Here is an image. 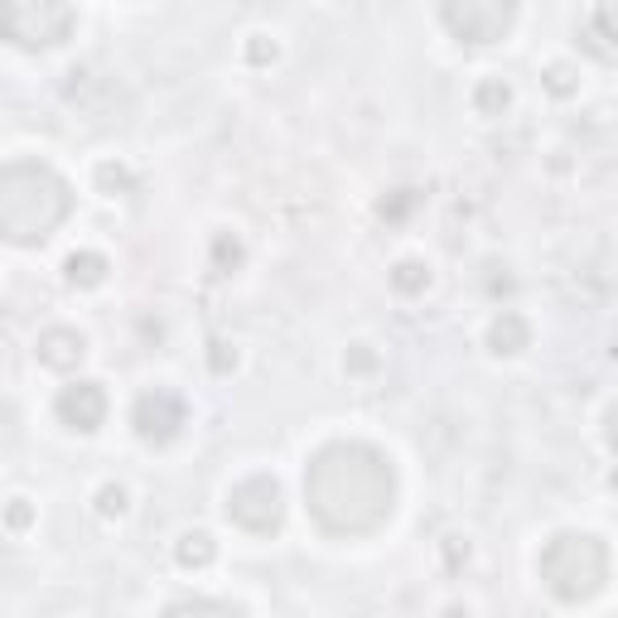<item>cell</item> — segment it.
Wrapping results in <instances>:
<instances>
[{
	"label": "cell",
	"instance_id": "6da1fadb",
	"mask_svg": "<svg viewBox=\"0 0 618 618\" xmlns=\"http://www.w3.org/2000/svg\"><path fill=\"white\" fill-rule=\"evenodd\" d=\"M305 503L329 537H368L396 507V469L372 445H324L305 469Z\"/></svg>",
	"mask_w": 618,
	"mask_h": 618
},
{
	"label": "cell",
	"instance_id": "7a4b0ae2",
	"mask_svg": "<svg viewBox=\"0 0 618 618\" xmlns=\"http://www.w3.org/2000/svg\"><path fill=\"white\" fill-rule=\"evenodd\" d=\"M68 213L72 189L48 165H5V175H0V233L15 247H34V241L54 237Z\"/></svg>",
	"mask_w": 618,
	"mask_h": 618
},
{
	"label": "cell",
	"instance_id": "3957f363",
	"mask_svg": "<svg viewBox=\"0 0 618 618\" xmlns=\"http://www.w3.org/2000/svg\"><path fill=\"white\" fill-rule=\"evenodd\" d=\"M537 571H541V585L561 604H585V599H595L604 589V580H609V551H604V541L589 537V531H561V537L547 541Z\"/></svg>",
	"mask_w": 618,
	"mask_h": 618
},
{
	"label": "cell",
	"instance_id": "277c9868",
	"mask_svg": "<svg viewBox=\"0 0 618 618\" xmlns=\"http://www.w3.org/2000/svg\"><path fill=\"white\" fill-rule=\"evenodd\" d=\"M5 10V40L20 48H58L72 34L68 0H0Z\"/></svg>",
	"mask_w": 618,
	"mask_h": 618
},
{
	"label": "cell",
	"instance_id": "5b68a950",
	"mask_svg": "<svg viewBox=\"0 0 618 618\" xmlns=\"http://www.w3.org/2000/svg\"><path fill=\"white\" fill-rule=\"evenodd\" d=\"M445 30L459 44H498L517 20V0H445L440 5Z\"/></svg>",
	"mask_w": 618,
	"mask_h": 618
},
{
	"label": "cell",
	"instance_id": "8992f818",
	"mask_svg": "<svg viewBox=\"0 0 618 618\" xmlns=\"http://www.w3.org/2000/svg\"><path fill=\"white\" fill-rule=\"evenodd\" d=\"M227 517L241 531H257V537H271L285 523V493L271 474H251L241 479L233 493H227Z\"/></svg>",
	"mask_w": 618,
	"mask_h": 618
},
{
	"label": "cell",
	"instance_id": "52a82bcc",
	"mask_svg": "<svg viewBox=\"0 0 618 618\" xmlns=\"http://www.w3.org/2000/svg\"><path fill=\"white\" fill-rule=\"evenodd\" d=\"M131 426H136L145 445H169L184 430V402H179V392H169V386L145 392L141 402L131 406Z\"/></svg>",
	"mask_w": 618,
	"mask_h": 618
},
{
	"label": "cell",
	"instance_id": "ba28073f",
	"mask_svg": "<svg viewBox=\"0 0 618 618\" xmlns=\"http://www.w3.org/2000/svg\"><path fill=\"white\" fill-rule=\"evenodd\" d=\"M54 411H58V420H64L68 430L92 435L106 420V392H102V382H68L64 392H58Z\"/></svg>",
	"mask_w": 618,
	"mask_h": 618
},
{
	"label": "cell",
	"instance_id": "9c48e42d",
	"mask_svg": "<svg viewBox=\"0 0 618 618\" xmlns=\"http://www.w3.org/2000/svg\"><path fill=\"white\" fill-rule=\"evenodd\" d=\"M34 353H40L44 368L68 372V368H78L82 362V353H88V338H82L78 329H44L40 344H34Z\"/></svg>",
	"mask_w": 618,
	"mask_h": 618
},
{
	"label": "cell",
	"instance_id": "30bf717a",
	"mask_svg": "<svg viewBox=\"0 0 618 618\" xmlns=\"http://www.w3.org/2000/svg\"><path fill=\"white\" fill-rule=\"evenodd\" d=\"M527 338H531V329H527V319H523L517 310H503L498 319L488 324V348H493L498 358H507V353H523Z\"/></svg>",
	"mask_w": 618,
	"mask_h": 618
},
{
	"label": "cell",
	"instance_id": "8fae6325",
	"mask_svg": "<svg viewBox=\"0 0 618 618\" xmlns=\"http://www.w3.org/2000/svg\"><path fill=\"white\" fill-rule=\"evenodd\" d=\"M106 257L102 251H72V257L64 261V276H68V285H82V290H92V285H102L106 281Z\"/></svg>",
	"mask_w": 618,
	"mask_h": 618
},
{
	"label": "cell",
	"instance_id": "7c38bea8",
	"mask_svg": "<svg viewBox=\"0 0 618 618\" xmlns=\"http://www.w3.org/2000/svg\"><path fill=\"white\" fill-rule=\"evenodd\" d=\"M175 555H179V565H184V571H203V565H213L217 547H213L209 531H184V537H179V547H175Z\"/></svg>",
	"mask_w": 618,
	"mask_h": 618
},
{
	"label": "cell",
	"instance_id": "4fadbf2b",
	"mask_svg": "<svg viewBox=\"0 0 618 618\" xmlns=\"http://www.w3.org/2000/svg\"><path fill=\"white\" fill-rule=\"evenodd\" d=\"M507 102H513V88H507L503 78H483V82H479L474 106H479L483 116H503V112H507Z\"/></svg>",
	"mask_w": 618,
	"mask_h": 618
},
{
	"label": "cell",
	"instance_id": "5bb4252c",
	"mask_svg": "<svg viewBox=\"0 0 618 618\" xmlns=\"http://www.w3.org/2000/svg\"><path fill=\"white\" fill-rule=\"evenodd\" d=\"M392 285L402 290V295H420V290L430 285V271H426V261H396V271H392Z\"/></svg>",
	"mask_w": 618,
	"mask_h": 618
},
{
	"label": "cell",
	"instance_id": "9a60e30c",
	"mask_svg": "<svg viewBox=\"0 0 618 618\" xmlns=\"http://www.w3.org/2000/svg\"><path fill=\"white\" fill-rule=\"evenodd\" d=\"M589 30H595L604 44H618V0H599V5H595V20H589Z\"/></svg>",
	"mask_w": 618,
	"mask_h": 618
},
{
	"label": "cell",
	"instance_id": "2e32d148",
	"mask_svg": "<svg viewBox=\"0 0 618 618\" xmlns=\"http://www.w3.org/2000/svg\"><path fill=\"white\" fill-rule=\"evenodd\" d=\"M213 266H217V276H227V271H237L241 266V241L233 233H223L213 241Z\"/></svg>",
	"mask_w": 618,
	"mask_h": 618
},
{
	"label": "cell",
	"instance_id": "e0dca14e",
	"mask_svg": "<svg viewBox=\"0 0 618 618\" xmlns=\"http://www.w3.org/2000/svg\"><path fill=\"white\" fill-rule=\"evenodd\" d=\"M126 513V488H116V483H106V488H97V517H121Z\"/></svg>",
	"mask_w": 618,
	"mask_h": 618
},
{
	"label": "cell",
	"instance_id": "ac0fdd59",
	"mask_svg": "<svg viewBox=\"0 0 618 618\" xmlns=\"http://www.w3.org/2000/svg\"><path fill=\"white\" fill-rule=\"evenodd\" d=\"M169 614H237V604H227V599H175Z\"/></svg>",
	"mask_w": 618,
	"mask_h": 618
},
{
	"label": "cell",
	"instance_id": "d6986e66",
	"mask_svg": "<svg viewBox=\"0 0 618 618\" xmlns=\"http://www.w3.org/2000/svg\"><path fill=\"white\" fill-rule=\"evenodd\" d=\"M97 184H102V193H126L131 169L126 165H97Z\"/></svg>",
	"mask_w": 618,
	"mask_h": 618
},
{
	"label": "cell",
	"instance_id": "ffe728a7",
	"mask_svg": "<svg viewBox=\"0 0 618 618\" xmlns=\"http://www.w3.org/2000/svg\"><path fill=\"white\" fill-rule=\"evenodd\" d=\"M416 199H420L416 189H396V199H382V217L386 223H396V217H406L411 209H416Z\"/></svg>",
	"mask_w": 618,
	"mask_h": 618
},
{
	"label": "cell",
	"instance_id": "44dd1931",
	"mask_svg": "<svg viewBox=\"0 0 618 618\" xmlns=\"http://www.w3.org/2000/svg\"><path fill=\"white\" fill-rule=\"evenodd\" d=\"M547 88H551L555 97H571V92H575V72L565 68V64H551V68H547Z\"/></svg>",
	"mask_w": 618,
	"mask_h": 618
},
{
	"label": "cell",
	"instance_id": "7402d4cb",
	"mask_svg": "<svg viewBox=\"0 0 618 618\" xmlns=\"http://www.w3.org/2000/svg\"><path fill=\"white\" fill-rule=\"evenodd\" d=\"M372 368H378V353H372L368 344H358L353 353H348V372H372Z\"/></svg>",
	"mask_w": 618,
	"mask_h": 618
},
{
	"label": "cell",
	"instance_id": "603a6c76",
	"mask_svg": "<svg viewBox=\"0 0 618 618\" xmlns=\"http://www.w3.org/2000/svg\"><path fill=\"white\" fill-rule=\"evenodd\" d=\"M604 440H609V450L618 454V406H609V416H604Z\"/></svg>",
	"mask_w": 618,
	"mask_h": 618
},
{
	"label": "cell",
	"instance_id": "cb8c5ba5",
	"mask_svg": "<svg viewBox=\"0 0 618 618\" xmlns=\"http://www.w3.org/2000/svg\"><path fill=\"white\" fill-rule=\"evenodd\" d=\"M276 58V44H266V40H251V64H271Z\"/></svg>",
	"mask_w": 618,
	"mask_h": 618
},
{
	"label": "cell",
	"instance_id": "d4e9b609",
	"mask_svg": "<svg viewBox=\"0 0 618 618\" xmlns=\"http://www.w3.org/2000/svg\"><path fill=\"white\" fill-rule=\"evenodd\" d=\"M24 523H30V507H24V498L10 503V531H20Z\"/></svg>",
	"mask_w": 618,
	"mask_h": 618
},
{
	"label": "cell",
	"instance_id": "484cf974",
	"mask_svg": "<svg viewBox=\"0 0 618 618\" xmlns=\"http://www.w3.org/2000/svg\"><path fill=\"white\" fill-rule=\"evenodd\" d=\"M445 555H450V565H459V561H469V547H459V541H450V547H445Z\"/></svg>",
	"mask_w": 618,
	"mask_h": 618
},
{
	"label": "cell",
	"instance_id": "4316f807",
	"mask_svg": "<svg viewBox=\"0 0 618 618\" xmlns=\"http://www.w3.org/2000/svg\"><path fill=\"white\" fill-rule=\"evenodd\" d=\"M609 483H614V488H618V469H614V479H609Z\"/></svg>",
	"mask_w": 618,
	"mask_h": 618
}]
</instances>
